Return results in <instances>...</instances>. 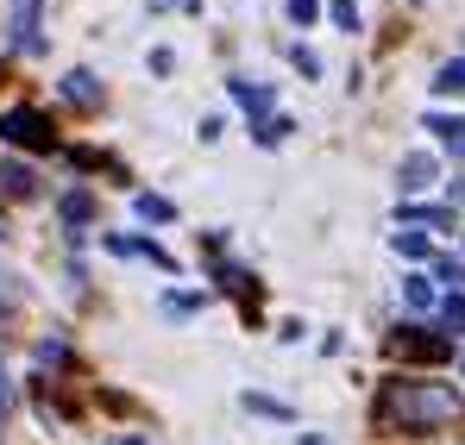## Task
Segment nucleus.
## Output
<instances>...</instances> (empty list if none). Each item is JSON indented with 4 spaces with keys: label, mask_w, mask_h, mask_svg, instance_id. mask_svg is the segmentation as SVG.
I'll list each match as a JSON object with an SVG mask.
<instances>
[{
    "label": "nucleus",
    "mask_w": 465,
    "mask_h": 445,
    "mask_svg": "<svg viewBox=\"0 0 465 445\" xmlns=\"http://www.w3.org/2000/svg\"><path fill=\"white\" fill-rule=\"evenodd\" d=\"M327 13H333V25L359 32V0H327Z\"/></svg>",
    "instance_id": "a211bd4d"
},
{
    "label": "nucleus",
    "mask_w": 465,
    "mask_h": 445,
    "mask_svg": "<svg viewBox=\"0 0 465 445\" xmlns=\"http://www.w3.org/2000/svg\"><path fill=\"white\" fill-rule=\"evenodd\" d=\"M221 283H227V289L245 301V307H258V276H252V270H239V264H221Z\"/></svg>",
    "instance_id": "1a4fd4ad"
},
{
    "label": "nucleus",
    "mask_w": 465,
    "mask_h": 445,
    "mask_svg": "<svg viewBox=\"0 0 465 445\" xmlns=\"http://www.w3.org/2000/svg\"><path fill=\"white\" fill-rule=\"evenodd\" d=\"M396 176H402V189L415 195V189H428V182H434V157H428V150H409Z\"/></svg>",
    "instance_id": "6e6552de"
},
{
    "label": "nucleus",
    "mask_w": 465,
    "mask_h": 445,
    "mask_svg": "<svg viewBox=\"0 0 465 445\" xmlns=\"http://www.w3.org/2000/svg\"><path fill=\"white\" fill-rule=\"evenodd\" d=\"M126 445H139V440H126Z\"/></svg>",
    "instance_id": "a878e982"
},
{
    "label": "nucleus",
    "mask_w": 465,
    "mask_h": 445,
    "mask_svg": "<svg viewBox=\"0 0 465 445\" xmlns=\"http://www.w3.org/2000/svg\"><path fill=\"white\" fill-rule=\"evenodd\" d=\"M152 6H176V0H152Z\"/></svg>",
    "instance_id": "393cba45"
},
{
    "label": "nucleus",
    "mask_w": 465,
    "mask_h": 445,
    "mask_svg": "<svg viewBox=\"0 0 465 445\" xmlns=\"http://www.w3.org/2000/svg\"><path fill=\"white\" fill-rule=\"evenodd\" d=\"M434 276H440V283H453V295L465 289V264H460V257H434Z\"/></svg>",
    "instance_id": "f3484780"
},
{
    "label": "nucleus",
    "mask_w": 465,
    "mask_h": 445,
    "mask_svg": "<svg viewBox=\"0 0 465 445\" xmlns=\"http://www.w3.org/2000/svg\"><path fill=\"white\" fill-rule=\"evenodd\" d=\"M57 214H64L70 226H88L94 220V195H88V189H70V195L57 201Z\"/></svg>",
    "instance_id": "9d476101"
},
{
    "label": "nucleus",
    "mask_w": 465,
    "mask_h": 445,
    "mask_svg": "<svg viewBox=\"0 0 465 445\" xmlns=\"http://www.w3.org/2000/svg\"><path fill=\"white\" fill-rule=\"evenodd\" d=\"M0 195H6V201H32V195H38V176H32L25 163H0Z\"/></svg>",
    "instance_id": "20e7f679"
},
{
    "label": "nucleus",
    "mask_w": 465,
    "mask_h": 445,
    "mask_svg": "<svg viewBox=\"0 0 465 445\" xmlns=\"http://www.w3.org/2000/svg\"><path fill=\"white\" fill-rule=\"evenodd\" d=\"M70 157H76V169H114V163H107L101 150H88V145H76V150H70Z\"/></svg>",
    "instance_id": "412c9836"
},
{
    "label": "nucleus",
    "mask_w": 465,
    "mask_h": 445,
    "mask_svg": "<svg viewBox=\"0 0 465 445\" xmlns=\"http://www.w3.org/2000/svg\"><path fill=\"white\" fill-rule=\"evenodd\" d=\"M465 408L453 389L440 382H384L378 401H371V427L378 433H434V427H453Z\"/></svg>",
    "instance_id": "f257e3e1"
},
{
    "label": "nucleus",
    "mask_w": 465,
    "mask_h": 445,
    "mask_svg": "<svg viewBox=\"0 0 465 445\" xmlns=\"http://www.w3.org/2000/svg\"><path fill=\"white\" fill-rule=\"evenodd\" d=\"M64 94L76 101L82 113H94V107H101V82H94L88 70H70V75H64Z\"/></svg>",
    "instance_id": "423d86ee"
},
{
    "label": "nucleus",
    "mask_w": 465,
    "mask_h": 445,
    "mask_svg": "<svg viewBox=\"0 0 465 445\" xmlns=\"http://www.w3.org/2000/svg\"><path fill=\"white\" fill-rule=\"evenodd\" d=\"M434 88H440V94H460V88H465V57H453V63H440V75H434Z\"/></svg>",
    "instance_id": "ddd939ff"
},
{
    "label": "nucleus",
    "mask_w": 465,
    "mask_h": 445,
    "mask_svg": "<svg viewBox=\"0 0 465 445\" xmlns=\"http://www.w3.org/2000/svg\"><path fill=\"white\" fill-rule=\"evenodd\" d=\"M402 220H415V226H453V208H402Z\"/></svg>",
    "instance_id": "2eb2a0df"
},
{
    "label": "nucleus",
    "mask_w": 465,
    "mask_h": 445,
    "mask_svg": "<svg viewBox=\"0 0 465 445\" xmlns=\"http://www.w3.org/2000/svg\"><path fill=\"white\" fill-rule=\"evenodd\" d=\"M133 208H139V220H176V208H170V201H163V195H139V201H133Z\"/></svg>",
    "instance_id": "f8f14e48"
},
{
    "label": "nucleus",
    "mask_w": 465,
    "mask_h": 445,
    "mask_svg": "<svg viewBox=\"0 0 465 445\" xmlns=\"http://www.w3.org/2000/svg\"><path fill=\"white\" fill-rule=\"evenodd\" d=\"M252 132H258V145H283V139H290V132H296V126H290V120H283V113H271V120H258V126H252Z\"/></svg>",
    "instance_id": "9b49d317"
},
{
    "label": "nucleus",
    "mask_w": 465,
    "mask_h": 445,
    "mask_svg": "<svg viewBox=\"0 0 465 445\" xmlns=\"http://www.w3.org/2000/svg\"><path fill=\"white\" fill-rule=\"evenodd\" d=\"M245 408H258V414H290L283 401H271V395H245Z\"/></svg>",
    "instance_id": "5701e85b"
},
{
    "label": "nucleus",
    "mask_w": 465,
    "mask_h": 445,
    "mask_svg": "<svg viewBox=\"0 0 465 445\" xmlns=\"http://www.w3.org/2000/svg\"><path fill=\"white\" fill-rule=\"evenodd\" d=\"M428 132H434V139L465 163V120H453V113H428Z\"/></svg>",
    "instance_id": "0eeeda50"
},
{
    "label": "nucleus",
    "mask_w": 465,
    "mask_h": 445,
    "mask_svg": "<svg viewBox=\"0 0 465 445\" xmlns=\"http://www.w3.org/2000/svg\"><path fill=\"white\" fill-rule=\"evenodd\" d=\"M6 408H13V376L0 371V414H6Z\"/></svg>",
    "instance_id": "b1692460"
},
{
    "label": "nucleus",
    "mask_w": 465,
    "mask_h": 445,
    "mask_svg": "<svg viewBox=\"0 0 465 445\" xmlns=\"http://www.w3.org/2000/svg\"><path fill=\"white\" fill-rule=\"evenodd\" d=\"M0 145L57 150V126H51V113H38V107H13V113H0Z\"/></svg>",
    "instance_id": "f03ea898"
},
{
    "label": "nucleus",
    "mask_w": 465,
    "mask_h": 445,
    "mask_svg": "<svg viewBox=\"0 0 465 445\" xmlns=\"http://www.w3.org/2000/svg\"><path fill=\"white\" fill-rule=\"evenodd\" d=\"M402 301H409V307H434V283H428V276H409V283H402Z\"/></svg>",
    "instance_id": "4468645a"
},
{
    "label": "nucleus",
    "mask_w": 465,
    "mask_h": 445,
    "mask_svg": "<svg viewBox=\"0 0 465 445\" xmlns=\"http://www.w3.org/2000/svg\"><path fill=\"white\" fill-rule=\"evenodd\" d=\"M227 88H232V101H239L245 113H258V120H271V88H264V82H245V75H232Z\"/></svg>",
    "instance_id": "39448f33"
},
{
    "label": "nucleus",
    "mask_w": 465,
    "mask_h": 445,
    "mask_svg": "<svg viewBox=\"0 0 465 445\" xmlns=\"http://www.w3.org/2000/svg\"><path fill=\"white\" fill-rule=\"evenodd\" d=\"M390 358H402V364H447L453 358V339L447 333H428V326H396L390 333Z\"/></svg>",
    "instance_id": "7ed1b4c3"
},
{
    "label": "nucleus",
    "mask_w": 465,
    "mask_h": 445,
    "mask_svg": "<svg viewBox=\"0 0 465 445\" xmlns=\"http://www.w3.org/2000/svg\"><path fill=\"white\" fill-rule=\"evenodd\" d=\"M440 326H447V333H465V295L440 301Z\"/></svg>",
    "instance_id": "dca6fc26"
},
{
    "label": "nucleus",
    "mask_w": 465,
    "mask_h": 445,
    "mask_svg": "<svg viewBox=\"0 0 465 445\" xmlns=\"http://www.w3.org/2000/svg\"><path fill=\"white\" fill-rule=\"evenodd\" d=\"M290 57H296V70H302V75H321V57H314V51H302V44H296Z\"/></svg>",
    "instance_id": "4be33fe9"
},
{
    "label": "nucleus",
    "mask_w": 465,
    "mask_h": 445,
    "mask_svg": "<svg viewBox=\"0 0 465 445\" xmlns=\"http://www.w3.org/2000/svg\"><path fill=\"white\" fill-rule=\"evenodd\" d=\"M290 19H296V25H314V19H321V0H290Z\"/></svg>",
    "instance_id": "aec40b11"
},
{
    "label": "nucleus",
    "mask_w": 465,
    "mask_h": 445,
    "mask_svg": "<svg viewBox=\"0 0 465 445\" xmlns=\"http://www.w3.org/2000/svg\"><path fill=\"white\" fill-rule=\"evenodd\" d=\"M396 251L402 257H428V232H396Z\"/></svg>",
    "instance_id": "6ab92c4d"
}]
</instances>
